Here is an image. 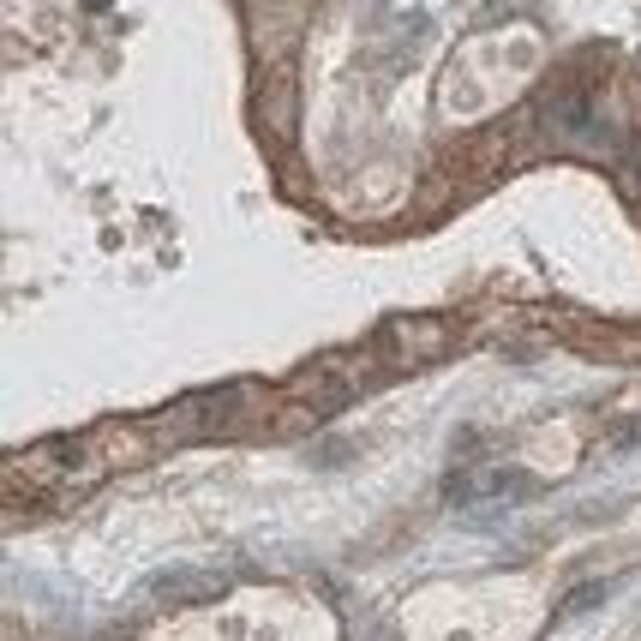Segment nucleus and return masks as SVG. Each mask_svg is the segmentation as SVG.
I'll use <instances>...</instances> for the list:
<instances>
[{"mask_svg":"<svg viewBox=\"0 0 641 641\" xmlns=\"http://www.w3.org/2000/svg\"><path fill=\"white\" fill-rule=\"evenodd\" d=\"M540 120H546V132H558V138H570V144H582V150H612V144L624 138V132L594 108V96H588L582 84L552 90L546 108H540Z\"/></svg>","mask_w":641,"mask_h":641,"instance_id":"nucleus-1","label":"nucleus"},{"mask_svg":"<svg viewBox=\"0 0 641 641\" xmlns=\"http://www.w3.org/2000/svg\"><path fill=\"white\" fill-rule=\"evenodd\" d=\"M78 468H84V444H78V438H54V444H36V450H18V456H12V480L42 474V486L66 480V474H78Z\"/></svg>","mask_w":641,"mask_h":641,"instance_id":"nucleus-2","label":"nucleus"},{"mask_svg":"<svg viewBox=\"0 0 641 641\" xmlns=\"http://www.w3.org/2000/svg\"><path fill=\"white\" fill-rule=\"evenodd\" d=\"M390 336H396V342H408V354H438L444 324H426V318H396V324H390Z\"/></svg>","mask_w":641,"mask_h":641,"instance_id":"nucleus-3","label":"nucleus"},{"mask_svg":"<svg viewBox=\"0 0 641 641\" xmlns=\"http://www.w3.org/2000/svg\"><path fill=\"white\" fill-rule=\"evenodd\" d=\"M600 600H606V588H600V582H588L582 594H570V612H588V606H600Z\"/></svg>","mask_w":641,"mask_h":641,"instance_id":"nucleus-4","label":"nucleus"},{"mask_svg":"<svg viewBox=\"0 0 641 641\" xmlns=\"http://www.w3.org/2000/svg\"><path fill=\"white\" fill-rule=\"evenodd\" d=\"M618 444H624V450H636V444H641V420H624V426H618Z\"/></svg>","mask_w":641,"mask_h":641,"instance_id":"nucleus-5","label":"nucleus"},{"mask_svg":"<svg viewBox=\"0 0 641 641\" xmlns=\"http://www.w3.org/2000/svg\"><path fill=\"white\" fill-rule=\"evenodd\" d=\"M630 180H636V192H641V144H636V156H630Z\"/></svg>","mask_w":641,"mask_h":641,"instance_id":"nucleus-6","label":"nucleus"},{"mask_svg":"<svg viewBox=\"0 0 641 641\" xmlns=\"http://www.w3.org/2000/svg\"><path fill=\"white\" fill-rule=\"evenodd\" d=\"M102 6H108V0H84V12H102Z\"/></svg>","mask_w":641,"mask_h":641,"instance_id":"nucleus-7","label":"nucleus"}]
</instances>
